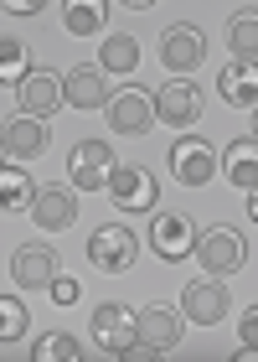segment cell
Wrapping results in <instances>:
<instances>
[{"instance_id": "6da1fadb", "label": "cell", "mask_w": 258, "mask_h": 362, "mask_svg": "<svg viewBox=\"0 0 258 362\" xmlns=\"http://www.w3.org/2000/svg\"><path fill=\"white\" fill-rule=\"evenodd\" d=\"M181 347V316L171 305H145L135 310V357H166Z\"/></svg>"}, {"instance_id": "7a4b0ae2", "label": "cell", "mask_w": 258, "mask_h": 362, "mask_svg": "<svg viewBox=\"0 0 258 362\" xmlns=\"http://www.w3.org/2000/svg\"><path fill=\"white\" fill-rule=\"evenodd\" d=\"M109 129L114 135H150V124H155V93L150 88H140V83H129L119 93H109Z\"/></svg>"}, {"instance_id": "3957f363", "label": "cell", "mask_w": 258, "mask_h": 362, "mask_svg": "<svg viewBox=\"0 0 258 362\" xmlns=\"http://www.w3.org/2000/svg\"><path fill=\"white\" fill-rule=\"evenodd\" d=\"M140 259V238L129 233V223H104L88 238V264H99L104 274H124Z\"/></svg>"}, {"instance_id": "277c9868", "label": "cell", "mask_w": 258, "mask_h": 362, "mask_svg": "<svg viewBox=\"0 0 258 362\" xmlns=\"http://www.w3.org/2000/svg\"><path fill=\"white\" fill-rule=\"evenodd\" d=\"M104 192L114 197L119 212H155V202H160V181H155L150 166H124V171L114 166V176H109Z\"/></svg>"}, {"instance_id": "5b68a950", "label": "cell", "mask_w": 258, "mask_h": 362, "mask_svg": "<svg viewBox=\"0 0 258 362\" xmlns=\"http://www.w3.org/2000/svg\"><path fill=\"white\" fill-rule=\"evenodd\" d=\"M160 62H166L171 73H197L202 62H207V37L191 21H176V26H166L160 31Z\"/></svg>"}, {"instance_id": "8992f818", "label": "cell", "mask_w": 258, "mask_h": 362, "mask_svg": "<svg viewBox=\"0 0 258 362\" xmlns=\"http://www.w3.org/2000/svg\"><path fill=\"white\" fill-rule=\"evenodd\" d=\"M212 171H217V151L202 135H186V140L171 145V176L181 181V187H207Z\"/></svg>"}, {"instance_id": "52a82bcc", "label": "cell", "mask_w": 258, "mask_h": 362, "mask_svg": "<svg viewBox=\"0 0 258 362\" xmlns=\"http://www.w3.org/2000/svg\"><path fill=\"white\" fill-rule=\"evenodd\" d=\"M68 171H73V187L99 192V187H109V176H114V151H109L104 140H78L73 156H68Z\"/></svg>"}, {"instance_id": "ba28073f", "label": "cell", "mask_w": 258, "mask_h": 362, "mask_svg": "<svg viewBox=\"0 0 258 362\" xmlns=\"http://www.w3.org/2000/svg\"><path fill=\"white\" fill-rule=\"evenodd\" d=\"M93 347H104L109 357H124L129 347H135V316L119 305V300H109V305H99L93 310Z\"/></svg>"}, {"instance_id": "9c48e42d", "label": "cell", "mask_w": 258, "mask_h": 362, "mask_svg": "<svg viewBox=\"0 0 258 362\" xmlns=\"http://www.w3.org/2000/svg\"><path fill=\"white\" fill-rule=\"evenodd\" d=\"M228 290H222V279H191V285L181 290V316L197 321V326H217L222 316H228Z\"/></svg>"}, {"instance_id": "30bf717a", "label": "cell", "mask_w": 258, "mask_h": 362, "mask_svg": "<svg viewBox=\"0 0 258 362\" xmlns=\"http://www.w3.org/2000/svg\"><path fill=\"white\" fill-rule=\"evenodd\" d=\"M57 249H47V243H21V249L11 254V279L21 290H47L57 279Z\"/></svg>"}, {"instance_id": "8fae6325", "label": "cell", "mask_w": 258, "mask_h": 362, "mask_svg": "<svg viewBox=\"0 0 258 362\" xmlns=\"http://www.w3.org/2000/svg\"><path fill=\"white\" fill-rule=\"evenodd\" d=\"M16 104H21L26 119H52L62 109V78L57 73H26L21 83H16Z\"/></svg>"}, {"instance_id": "7c38bea8", "label": "cell", "mask_w": 258, "mask_h": 362, "mask_svg": "<svg viewBox=\"0 0 258 362\" xmlns=\"http://www.w3.org/2000/svg\"><path fill=\"white\" fill-rule=\"evenodd\" d=\"M207 264V274H233L243 269V238L233 233V228H212V233H197V249H191Z\"/></svg>"}, {"instance_id": "4fadbf2b", "label": "cell", "mask_w": 258, "mask_h": 362, "mask_svg": "<svg viewBox=\"0 0 258 362\" xmlns=\"http://www.w3.org/2000/svg\"><path fill=\"white\" fill-rule=\"evenodd\" d=\"M150 249L160 259H186L191 249H197V223H191L186 212H160V218L150 223Z\"/></svg>"}, {"instance_id": "5bb4252c", "label": "cell", "mask_w": 258, "mask_h": 362, "mask_svg": "<svg viewBox=\"0 0 258 362\" xmlns=\"http://www.w3.org/2000/svg\"><path fill=\"white\" fill-rule=\"evenodd\" d=\"M155 119H166V124H197L202 119V88L191 83V78H176V83H166L155 93Z\"/></svg>"}, {"instance_id": "9a60e30c", "label": "cell", "mask_w": 258, "mask_h": 362, "mask_svg": "<svg viewBox=\"0 0 258 362\" xmlns=\"http://www.w3.org/2000/svg\"><path fill=\"white\" fill-rule=\"evenodd\" d=\"M47 119H26V114H16L11 124H0V145H6L11 160H37L47 151Z\"/></svg>"}, {"instance_id": "2e32d148", "label": "cell", "mask_w": 258, "mask_h": 362, "mask_svg": "<svg viewBox=\"0 0 258 362\" xmlns=\"http://www.w3.org/2000/svg\"><path fill=\"white\" fill-rule=\"evenodd\" d=\"M31 218H37L47 233L73 228V223H78V192H73V187H42L37 202H31Z\"/></svg>"}, {"instance_id": "e0dca14e", "label": "cell", "mask_w": 258, "mask_h": 362, "mask_svg": "<svg viewBox=\"0 0 258 362\" xmlns=\"http://www.w3.org/2000/svg\"><path fill=\"white\" fill-rule=\"evenodd\" d=\"M62 104H73V109H104L109 104L104 73L99 68H73L68 78H62Z\"/></svg>"}, {"instance_id": "ac0fdd59", "label": "cell", "mask_w": 258, "mask_h": 362, "mask_svg": "<svg viewBox=\"0 0 258 362\" xmlns=\"http://www.w3.org/2000/svg\"><path fill=\"white\" fill-rule=\"evenodd\" d=\"M217 88H222V98H228V104L253 109V93H258V73H253V62H228V68H222V78H217Z\"/></svg>"}, {"instance_id": "d6986e66", "label": "cell", "mask_w": 258, "mask_h": 362, "mask_svg": "<svg viewBox=\"0 0 258 362\" xmlns=\"http://www.w3.org/2000/svg\"><path fill=\"white\" fill-rule=\"evenodd\" d=\"M37 202V181L16 166H0V212H31Z\"/></svg>"}, {"instance_id": "ffe728a7", "label": "cell", "mask_w": 258, "mask_h": 362, "mask_svg": "<svg viewBox=\"0 0 258 362\" xmlns=\"http://www.w3.org/2000/svg\"><path fill=\"white\" fill-rule=\"evenodd\" d=\"M253 176H258V151H253V135H243L228 145V181L238 192H253Z\"/></svg>"}, {"instance_id": "44dd1931", "label": "cell", "mask_w": 258, "mask_h": 362, "mask_svg": "<svg viewBox=\"0 0 258 362\" xmlns=\"http://www.w3.org/2000/svg\"><path fill=\"white\" fill-rule=\"evenodd\" d=\"M83 357V341L73 332H47L37 347H31V362H78Z\"/></svg>"}, {"instance_id": "7402d4cb", "label": "cell", "mask_w": 258, "mask_h": 362, "mask_svg": "<svg viewBox=\"0 0 258 362\" xmlns=\"http://www.w3.org/2000/svg\"><path fill=\"white\" fill-rule=\"evenodd\" d=\"M228 47H233V62H253V52H258V21H253V6L233 16Z\"/></svg>"}, {"instance_id": "603a6c76", "label": "cell", "mask_w": 258, "mask_h": 362, "mask_svg": "<svg viewBox=\"0 0 258 362\" xmlns=\"http://www.w3.org/2000/svg\"><path fill=\"white\" fill-rule=\"evenodd\" d=\"M99 62H104L99 73H135L140 68V42L135 37H109L104 52H99Z\"/></svg>"}, {"instance_id": "cb8c5ba5", "label": "cell", "mask_w": 258, "mask_h": 362, "mask_svg": "<svg viewBox=\"0 0 258 362\" xmlns=\"http://www.w3.org/2000/svg\"><path fill=\"white\" fill-rule=\"evenodd\" d=\"M62 21H68L73 37H93V31H104L109 6H104V0H88V6H68V11H62Z\"/></svg>"}, {"instance_id": "d4e9b609", "label": "cell", "mask_w": 258, "mask_h": 362, "mask_svg": "<svg viewBox=\"0 0 258 362\" xmlns=\"http://www.w3.org/2000/svg\"><path fill=\"white\" fill-rule=\"evenodd\" d=\"M26 73H31L26 42L21 37H0V83H21Z\"/></svg>"}, {"instance_id": "484cf974", "label": "cell", "mask_w": 258, "mask_h": 362, "mask_svg": "<svg viewBox=\"0 0 258 362\" xmlns=\"http://www.w3.org/2000/svg\"><path fill=\"white\" fill-rule=\"evenodd\" d=\"M26 326H31L26 305L16 300V295H0V347H6V341H21Z\"/></svg>"}, {"instance_id": "4316f807", "label": "cell", "mask_w": 258, "mask_h": 362, "mask_svg": "<svg viewBox=\"0 0 258 362\" xmlns=\"http://www.w3.org/2000/svg\"><path fill=\"white\" fill-rule=\"evenodd\" d=\"M47 290H52V300H57V305H78V295H83V290H78V279H68V274H57Z\"/></svg>"}, {"instance_id": "83f0119b", "label": "cell", "mask_w": 258, "mask_h": 362, "mask_svg": "<svg viewBox=\"0 0 258 362\" xmlns=\"http://www.w3.org/2000/svg\"><path fill=\"white\" fill-rule=\"evenodd\" d=\"M253 341H258V316L248 310V316H243V347H253Z\"/></svg>"}, {"instance_id": "f1b7e54d", "label": "cell", "mask_w": 258, "mask_h": 362, "mask_svg": "<svg viewBox=\"0 0 258 362\" xmlns=\"http://www.w3.org/2000/svg\"><path fill=\"white\" fill-rule=\"evenodd\" d=\"M6 160H11V156H6V145H0V166H6Z\"/></svg>"}]
</instances>
